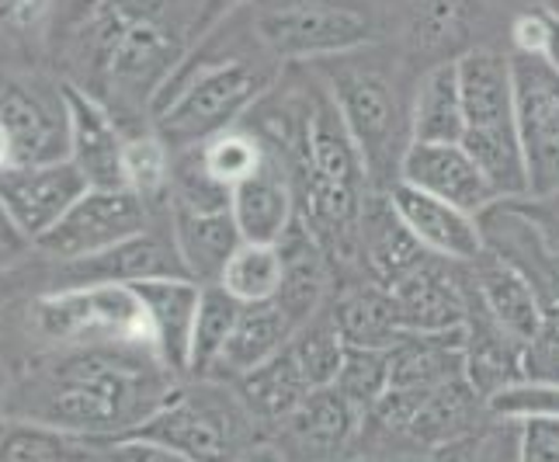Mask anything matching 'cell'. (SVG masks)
Listing matches in <instances>:
<instances>
[{
  "label": "cell",
  "mask_w": 559,
  "mask_h": 462,
  "mask_svg": "<svg viewBox=\"0 0 559 462\" xmlns=\"http://www.w3.org/2000/svg\"><path fill=\"white\" fill-rule=\"evenodd\" d=\"M278 247H282V261H285V279H282L275 303L288 313V320L299 327L326 306L331 258H326L320 240L299 220L285 229Z\"/></svg>",
  "instance_id": "484cf974"
},
{
  "label": "cell",
  "mask_w": 559,
  "mask_h": 462,
  "mask_svg": "<svg viewBox=\"0 0 559 462\" xmlns=\"http://www.w3.org/2000/svg\"><path fill=\"white\" fill-rule=\"evenodd\" d=\"M98 462H102V459H98Z\"/></svg>",
  "instance_id": "11a10c76"
},
{
  "label": "cell",
  "mask_w": 559,
  "mask_h": 462,
  "mask_svg": "<svg viewBox=\"0 0 559 462\" xmlns=\"http://www.w3.org/2000/svg\"><path fill=\"white\" fill-rule=\"evenodd\" d=\"M476 390L469 379L445 382L431 390H390L369 417L385 438H396L414 449H445L459 446V438L469 431Z\"/></svg>",
  "instance_id": "8fae6325"
},
{
  "label": "cell",
  "mask_w": 559,
  "mask_h": 462,
  "mask_svg": "<svg viewBox=\"0 0 559 462\" xmlns=\"http://www.w3.org/2000/svg\"><path fill=\"white\" fill-rule=\"evenodd\" d=\"M288 352H293V358L299 362V369L306 379H310L313 390L331 387L341 372L344 352H348L331 306H323L320 313H313L310 320L296 327L293 341H288Z\"/></svg>",
  "instance_id": "d590c367"
},
{
  "label": "cell",
  "mask_w": 559,
  "mask_h": 462,
  "mask_svg": "<svg viewBox=\"0 0 559 462\" xmlns=\"http://www.w3.org/2000/svg\"><path fill=\"white\" fill-rule=\"evenodd\" d=\"M0 126L11 137L14 164L67 161L70 119L63 81L49 84L32 70H0Z\"/></svg>",
  "instance_id": "9c48e42d"
},
{
  "label": "cell",
  "mask_w": 559,
  "mask_h": 462,
  "mask_svg": "<svg viewBox=\"0 0 559 462\" xmlns=\"http://www.w3.org/2000/svg\"><path fill=\"white\" fill-rule=\"evenodd\" d=\"M136 435L157 438L195 462H237L261 441V420L237 387L229 390L223 379H185Z\"/></svg>",
  "instance_id": "52a82bcc"
},
{
  "label": "cell",
  "mask_w": 559,
  "mask_h": 462,
  "mask_svg": "<svg viewBox=\"0 0 559 462\" xmlns=\"http://www.w3.org/2000/svg\"><path fill=\"white\" fill-rule=\"evenodd\" d=\"M14 164V146H11V137L4 132V126H0V170Z\"/></svg>",
  "instance_id": "816d5d0a"
},
{
  "label": "cell",
  "mask_w": 559,
  "mask_h": 462,
  "mask_svg": "<svg viewBox=\"0 0 559 462\" xmlns=\"http://www.w3.org/2000/svg\"><path fill=\"white\" fill-rule=\"evenodd\" d=\"M282 279H285L282 247L243 240L234 250V258L226 261L219 285L240 303H267V299L278 296Z\"/></svg>",
  "instance_id": "e575fe53"
},
{
  "label": "cell",
  "mask_w": 559,
  "mask_h": 462,
  "mask_svg": "<svg viewBox=\"0 0 559 462\" xmlns=\"http://www.w3.org/2000/svg\"><path fill=\"white\" fill-rule=\"evenodd\" d=\"M181 382L153 348H38L14 365L8 414L43 420L102 449L136 435Z\"/></svg>",
  "instance_id": "6da1fadb"
},
{
  "label": "cell",
  "mask_w": 559,
  "mask_h": 462,
  "mask_svg": "<svg viewBox=\"0 0 559 462\" xmlns=\"http://www.w3.org/2000/svg\"><path fill=\"white\" fill-rule=\"evenodd\" d=\"M296 334V323L288 320V313L275 299L267 303H243L240 317L234 323L226 348L216 362V372L209 379H240L247 372H254L258 365L267 358H275Z\"/></svg>",
  "instance_id": "4316f807"
},
{
  "label": "cell",
  "mask_w": 559,
  "mask_h": 462,
  "mask_svg": "<svg viewBox=\"0 0 559 462\" xmlns=\"http://www.w3.org/2000/svg\"><path fill=\"white\" fill-rule=\"evenodd\" d=\"M28 254H32V244L25 240L22 229L14 226V220L8 216V209L0 205V272L22 264Z\"/></svg>",
  "instance_id": "bcb514c9"
},
{
  "label": "cell",
  "mask_w": 559,
  "mask_h": 462,
  "mask_svg": "<svg viewBox=\"0 0 559 462\" xmlns=\"http://www.w3.org/2000/svg\"><path fill=\"white\" fill-rule=\"evenodd\" d=\"M84 191L87 181L70 161L11 164L0 170V205L28 244L43 240Z\"/></svg>",
  "instance_id": "7c38bea8"
},
{
  "label": "cell",
  "mask_w": 559,
  "mask_h": 462,
  "mask_svg": "<svg viewBox=\"0 0 559 462\" xmlns=\"http://www.w3.org/2000/svg\"><path fill=\"white\" fill-rule=\"evenodd\" d=\"M237 462H293L285 452V446H278V441H258V446H250Z\"/></svg>",
  "instance_id": "c3c4849f"
},
{
  "label": "cell",
  "mask_w": 559,
  "mask_h": 462,
  "mask_svg": "<svg viewBox=\"0 0 559 462\" xmlns=\"http://www.w3.org/2000/svg\"><path fill=\"white\" fill-rule=\"evenodd\" d=\"M365 417L369 414L331 382V387L306 393V400L282 420L278 431L302 459L334 462L361 435Z\"/></svg>",
  "instance_id": "d6986e66"
},
{
  "label": "cell",
  "mask_w": 559,
  "mask_h": 462,
  "mask_svg": "<svg viewBox=\"0 0 559 462\" xmlns=\"http://www.w3.org/2000/svg\"><path fill=\"white\" fill-rule=\"evenodd\" d=\"M170 167H175V150H170L160 132L146 126L136 132H126V188L132 196H140L153 213L167 209V188H170Z\"/></svg>",
  "instance_id": "d6a6232c"
},
{
  "label": "cell",
  "mask_w": 559,
  "mask_h": 462,
  "mask_svg": "<svg viewBox=\"0 0 559 462\" xmlns=\"http://www.w3.org/2000/svg\"><path fill=\"white\" fill-rule=\"evenodd\" d=\"M56 0H0V46L49 43Z\"/></svg>",
  "instance_id": "ab89813d"
},
{
  "label": "cell",
  "mask_w": 559,
  "mask_h": 462,
  "mask_svg": "<svg viewBox=\"0 0 559 462\" xmlns=\"http://www.w3.org/2000/svg\"><path fill=\"white\" fill-rule=\"evenodd\" d=\"M469 268H473V296L479 303V310L508 337L528 348L543 334V320H546L543 296H538L528 272L511 258L493 254V250H484L476 261H469Z\"/></svg>",
  "instance_id": "2e32d148"
},
{
  "label": "cell",
  "mask_w": 559,
  "mask_h": 462,
  "mask_svg": "<svg viewBox=\"0 0 559 462\" xmlns=\"http://www.w3.org/2000/svg\"><path fill=\"white\" fill-rule=\"evenodd\" d=\"M240 299H234L219 282L202 285L199 299V317H195V334H191V369L188 379H209L216 372V362L226 348L234 323L240 317Z\"/></svg>",
  "instance_id": "836d02e7"
},
{
  "label": "cell",
  "mask_w": 559,
  "mask_h": 462,
  "mask_svg": "<svg viewBox=\"0 0 559 462\" xmlns=\"http://www.w3.org/2000/svg\"><path fill=\"white\" fill-rule=\"evenodd\" d=\"M455 261L424 258L411 275L393 282V296L407 334L459 331L469 320V288L459 282Z\"/></svg>",
  "instance_id": "ac0fdd59"
},
{
  "label": "cell",
  "mask_w": 559,
  "mask_h": 462,
  "mask_svg": "<svg viewBox=\"0 0 559 462\" xmlns=\"http://www.w3.org/2000/svg\"><path fill=\"white\" fill-rule=\"evenodd\" d=\"M549 43H552V17L543 8L518 14L511 22V46L518 56H546Z\"/></svg>",
  "instance_id": "7bdbcfd3"
},
{
  "label": "cell",
  "mask_w": 559,
  "mask_h": 462,
  "mask_svg": "<svg viewBox=\"0 0 559 462\" xmlns=\"http://www.w3.org/2000/svg\"><path fill=\"white\" fill-rule=\"evenodd\" d=\"M136 296L143 299V310L150 320L153 348H157L160 362L170 372L188 379L191 369V334H195V317H199V299L202 285L188 275H170V279H150L132 285Z\"/></svg>",
  "instance_id": "44dd1931"
},
{
  "label": "cell",
  "mask_w": 559,
  "mask_h": 462,
  "mask_svg": "<svg viewBox=\"0 0 559 462\" xmlns=\"http://www.w3.org/2000/svg\"><path fill=\"white\" fill-rule=\"evenodd\" d=\"M67 119H70V150L67 161L81 170L87 188H126L122 153H126V129L84 87L63 81Z\"/></svg>",
  "instance_id": "5bb4252c"
},
{
  "label": "cell",
  "mask_w": 559,
  "mask_h": 462,
  "mask_svg": "<svg viewBox=\"0 0 559 462\" xmlns=\"http://www.w3.org/2000/svg\"><path fill=\"white\" fill-rule=\"evenodd\" d=\"M543 60L559 73V22H556V17H552V43H549V52L543 56Z\"/></svg>",
  "instance_id": "f907efd6"
},
{
  "label": "cell",
  "mask_w": 559,
  "mask_h": 462,
  "mask_svg": "<svg viewBox=\"0 0 559 462\" xmlns=\"http://www.w3.org/2000/svg\"><path fill=\"white\" fill-rule=\"evenodd\" d=\"M234 387L243 396L250 414L261 420V428H267V425L278 428L282 420L306 400V393L313 390L310 379L302 376L299 362L293 358V352H288V344L275 358L258 365L254 372L234 379Z\"/></svg>",
  "instance_id": "f546056e"
},
{
  "label": "cell",
  "mask_w": 559,
  "mask_h": 462,
  "mask_svg": "<svg viewBox=\"0 0 559 462\" xmlns=\"http://www.w3.org/2000/svg\"><path fill=\"white\" fill-rule=\"evenodd\" d=\"M556 264H559V250H556Z\"/></svg>",
  "instance_id": "db71d44e"
},
{
  "label": "cell",
  "mask_w": 559,
  "mask_h": 462,
  "mask_svg": "<svg viewBox=\"0 0 559 462\" xmlns=\"http://www.w3.org/2000/svg\"><path fill=\"white\" fill-rule=\"evenodd\" d=\"M0 462H98V446L43 420L0 417Z\"/></svg>",
  "instance_id": "1f68e13d"
},
{
  "label": "cell",
  "mask_w": 559,
  "mask_h": 462,
  "mask_svg": "<svg viewBox=\"0 0 559 462\" xmlns=\"http://www.w3.org/2000/svg\"><path fill=\"white\" fill-rule=\"evenodd\" d=\"M414 143H459L466 132V111H462L459 91V63L441 60L420 73L414 105Z\"/></svg>",
  "instance_id": "f1b7e54d"
},
{
  "label": "cell",
  "mask_w": 559,
  "mask_h": 462,
  "mask_svg": "<svg viewBox=\"0 0 559 462\" xmlns=\"http://www.w3.org/2000/svg\"><path fill=\"white\" fill-rule=\"evenodd\" d=\"M361 254L372 268V279L382 285L400 282L428 258V250L411 234V226L400 220L390 196L376 188L365 199V213H361Z\"/></svg>",
  "instance_id": "d4e9b609"
},
{
  "label": "cell",
  "mask_w": 559,
  "mask_h": 462,
  "mask_svg": "<svg viewBox=\"0 0 559 462\" xmlns=\"http://www.w3.org/2000/svg\"><path fill=\"white\" fill-rule=\"evenodd\" d=\"M25 327L38 348H94V344L153 348L143 299L132 285L46 288L25 303Z\"/></svg>",
  "instance_id": "5b68a950"
},
{
  "label": "cell",
  "mask_w": 559,
  "mask_h": 462,
  "mask_svg": "<svg viewBox=\"0 0 559 462\" xmlns=\"http://www.w3.org/2000/svg\"><path fill=\"white\" fill-rule=\"evenodd\" d=\"M538 8H543L549 17H556V22H559V0H538Z\"/></svg>",
  "instance_id": "f5cc1de1"
},
{
  "label": "cell",
  "mask_w": 559,
  "mask_h": 462,
  "mask_svg": "<svg viewBox=\"0 0 559 462\" xmlns=\"http://www.w3.org/2000/svg\"><path fill=\"white\" fill-rule=\"evenodd\" d=\"M334 387L355 400L358 407L369 414L376 403L390 393V352H379V348H352L344 352L341 362V372L334 379Z\"/></svg>",
  "instance_id": "f35d334b"
},
{
  "label": "cell",
  "mask_w": 559,
  "mask_h": 462,
  "mask_svg": "<svg viewBox=\"0 0 559 462\" xmlns=\"http://www.w3.org/2000/svg\"><path fill=\"white\" fill-rule=\"evenodd\" d=\"M52 275L60 279L52 288L63 285H140L150 279L188 275L178 258V247L170 240V229H143L126 244H115L108 250L73 264H52Z\"/></svg>",
  "instance_id": "9a60e30c"
},
{
  "label": "cell",
  "mask_w": 559,
  "mask_h": 462,
  "mask_svg": "<svg viewBox=\"0 0 559 462\" xmlns=\"http://www.w3.org/2000/svg\"><path fill=\"white\" fill-rule=\"evenodd\" d=\"M275 81L278 63H261L250 56H202L191 49L153 102L150 126L175 153L202 146L216 132L243 122V115L275 87Z\"/></svg>",
  "instance_id": "3957f363"
},
{
  "label": "cell",
  "mask_w": 559,
  "mask_h": 462,
  "mask_svg": "<svg viewBox=\"0 0 559 462\" xmlns=\"http://www.w3.org/2000/svg\"><path fill=\"white\" fill-rule=\"evenodd\" d=\"M484 17V0H403V43L414 56H435V63L459 60Z\"/></svg>",
  "instance_id": "7402d4cb"
},
{
  "label": "cell",
  "mask_w": 559,
  "mask_h": 462,
  "mask_svg": "<svg viewBox=\"0 0 559 462\" xmlns=\"http://www.w3.org/2000/svg\"><path fill=\"white\" fill-rule=\"evenodd\" d=\"M396 181H407L428 191V196L445 199L473 216H484L493 205H500L493 185L484 178V170L476 167L462 143H411Z\"/></svg>",
  "instance_id": "e0dca14e"
},
{
  "label": "cell",
  "mask_w": 559,
  "mask_h": 462,
  "mask_svg": "<svg viewBox=\"0 0 559 462\" xmlns=\"http://www.w3.org/2000/svg\"><path fill=\"white\" fill-rule=\"evenodd\" d=\"M484 407L504 420V425H525V420H552L559 417V382L538 376H518L493 390Z\"/></svg>",
  "instance_id": "74e56055"
},
{
  "label": "cell",
  "mask_w": 559,
  "mask_h": 462,
  "mask_svg": "<svg viewBox=\"0 0 559 462\" xmlns=\"http://www.w3.org/2000/svg\"><path fill=\"white\" fill-rule=\"evenodd\" d=\"M261 0H199V14H195V46L212 32H219L226 22H234L240 11H250Z\"/></svg>",
  "instance_id": "f6af8a7d"
},
{
  "label": "cell",
  "mask_w": 559,
  "mask_h": 462,
  "mask_svg": "<svg viewBox=\"0 0 559 462\" xmlns=\"http://www.w3.org/2000/svg\"><path fill=\"white\" fill-rule=\"evenodd\" d=\"M250 32L278 67L341 60L379 38L376 17L358 0H261L250 8Z\"/></svg>",
  "instance_id": "8992f818"
},
{
  "label": "cell",
  "mask_w": 559,
  "mask_h": 462,
  "mask_svg": "<svg viewBox=\"0 0 559 462\" xmlns=\"http://www.w3.org/2000/svg\"><path fill=\"white\" fill-rule=\"evenodd\" d=\"M167 229L188 279H195L199 285L219 282L226 261L243 244L234 213H181V209H167Z\"/></svg>",
  "instance_id": "603a6c76"
},
{
  "label": "cell",
  "mask_w": 559,
  "mask_h": 462,
  "mask_svg": "<svg viewBox=\"0 0 559 462\" xmlns=\"http://www.w3.org/2000/svg\"><path fill=\"white\" fill-rule=\"evenodd\" d=\"M462 146L484 170V178L493 185L500 202H522L528 199V164L525 150L518 140V126H490V129H466Z\"/></svg>",
  "instance_id": "4dcf8cb0"
},
{
  "label": "cell",
  "mask_w": 559,
  "mask_h": 462,
  "mask_svg": "<svg viewBox=\"0 0 559 462\" xmlns=\"http://www.w3.org/2000/svg\"><path fill=\"white\" fill-rule=\"evenodd\" d=\"M518 213H525L538 229H543V237L552 244V250H559V196H552V199H522Z\"/></svg>",
  "instance_id": "7dc6e473"
},
{
  "label": "cell",
  "mask_w": 559,
  "mask_h": 462,
  "mask_svg": "<svg viewBox=\"0 0 559 462\" xmlns=\"http://www.w3.org/2000/svg\"><path fill=\"white\" fill-rule=\"evenodd\" d=\"M331 310L341 327L344 344H352V348L390 352L393 344L407 337V327H403L393 288L376 279L344 288V293L331 303Z\"/></svg>",
  "instance_id": "83f0119b"
},
{
  "label": "cell",
  "mask_w": 559,
  "mask_h": 462,
  "mask_svg": "<svg viewBox=\"0 0 559 462\" xmlns=\"http://www.w3.org/2000/svg\"><path fill=\"white\" fill-rule=\"evenodd\" d=\"M385 196L396 205L400 220L411 226V234L420 240V247L428 254L441 261L469 264L487 250V234L479 216L466 213L438 196H428L407 181H393L385 188Z\"/></svg>",
  "instance_id": "4fadbf2b"
},
{
  "label": "cell",
  "mask_w": 559,
  "mask_h": 462,
  "mask_svg": "<svg viewBox=\"0 0 559 462\" xmlns=\"http://www.w3.org/2000/svg\"><path fill=\"white\" fill-rule=\"evenodd\" d=\"M199 157H202V164L212 178L223 181L226 188H237L240 181H247L261 167L264 140L250 126L237 122V126L216 132L212 140H205L199 146Z\"/></svg>",
  "instance_id": "8d00e7d4"
},
{
  "label": "cell",
  "mask_w": 559,
  "mask_h": 462,
  "mask_svg": "<svg viewBox=\"0 0 559 462\" xmlns=\"http://www.w3.org/2000/svg\"><path fill=\"white\" fill-rule=\"evenodd\" d=\"M326 63H334L326 70V91L361 150L372 188L385 191L400 178V164L414 143V102H403L396 81L382 67L355 63V52Z\"/></svg>",
  "instance_id": "277c9868"
},
{
  "label": "cell",
  "mask_w": 559,
  "mask_h": 462,
  "mask_svg": "<svg viewBox=\"0 0 559 462\" xmlns=\"http://www.w3.org/2000/svg\"><path fill=\"white\" fill-rule=\"evenodd\" d=\"M459 91L466 129H490L514 122V60L493 49H469L459 56Z\"/></svg>",
  "instance_id": "cb8c5ba5"
},
{
  "label": "cell",
  "mask_w": 559,
  "mask_h": 462,
  "mask_svg": "<svg viewBox=\"0 0 559 462\" xmlns=\"http://www.w3.org/2000/svg\"><path fill=\"white\" fill-rule=\"evenodd\" d=\"M11 390H14V365L0 358V417H4L11 407Z\"/></svg>",
  "instance_id": "681fc988"
},
{
  "label": "cell",
  "mask_w": 559,
  "mask_h": 462,
  "mask_svg": "<svg viewBox=\"0 0 559 462\" xmlns=\"http://www.w3.org/2000/svg\"><path fill=\"white\" fill-rule=\"evenodd\" d=\"M153 209L132 196L129 188H87L63 220L43 240H35V258L49 264H73L102 254V250L126 244L143 229H150Z\"/></svg>",
  "instance_id": "ba28073f"
},
{
  "label": "cell",
  "mask_w": 559,
  "mask_h": 462,
  "mask_svg": "<svg viewBox=\"0 0 559 462\" xmlns=\"http://www.w3.org/2000/svg\"><path fill=\"white\" fill-rule=\"evenodd\" d=\"M195 14L199 0H105L52 52L70 84L136 132L150 126L153 102L195 49Z\"/></svg>",
  "instance_id": "7a4b0ae2"
},
{
  "label": "cell",
  "mask_w": 559,
  "mask_h": 462,
  "mask_svg": "<svg viewBox=\"0 0 559 462\" xmlns=\"http://www.w3.org/2000/svg\"><path fill=\"white\" fill-rule=\"evenodd\" d=\"M234 220L243 240L254 244H278L285 229L296 223V188L282 153L264 143L261 167L234 188Z\"/></svg>",
  "instance_id": "ffe728a7"
},
{
  "label": "cell",
  "mask_w": 559,
  "mask_h": 462,
  "mask_svg": "<svg viewBox=\"0 0 559 462\" xmlns=\"http://www.w3.org/2000/svg\"><path fill=\"white\" fill-rule=\"evenodd\" d=\"M514 462H559V417L514 425Z\"/></svg>",
  "instance_id": "60d3db41"
},
{
  "label": "cell",
  "mask_w": 559,
  "mask_h": 462,
  "mask_svg": "<svg viewBox=\"0 0 559 462\" xmlns=\"http://www.w3.org/2000/svg\"><path fill=\"white\" fill-rule=\"evenodd\" d=\"M514 60V126L528 164V199L559 196V73L543 56Z\"/></svg>",
  "instance_id": "30bf717a"
},
{
  "label": "cell",
  "mask_w": 559,
  "mask_h": 462,
  "mask_svg": "<svg viewBox=\"0 0 559 462\" xmlns=\"http://www.w3.org/2000/svg\"><path fill=\"white\" fill-rule=\"evenodd\" d=\"M105 4V0H56L52 4V22H49V49H56L63 43V38H70L76 28H81L87 17L98 11Z\"/></svg>",
  "instance_id": "ee69618b"
},
{
  "label": "cell",
  "mask_w": 559,
  "mask_h": 462,
  "mask_svg": "<svg viewBox=\"0 0 559 462\" xmlns=\"http://www.w3.org/2000/svg\"><path fill=\"white\" fill-rule=\"evenodd\" d=\"M102 462H195L185 452L164 446L157 438H143V435H129L119 441H108V446L98 449Z\"/></svg>",
  "instance_id": "b9f144b4"
}]
</instances>
